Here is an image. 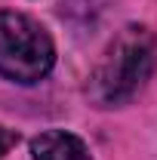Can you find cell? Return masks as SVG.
Wrapping results in <instances>:
<instances>
[{"label":"cell","mask_w":157,"mask_h":160,"mask_svg":"<svg viewBox=\"0 0 157 160\" xmlns=\"http://www.w3.org/2000/svg\"><path fill=\"white\" fill-rule=\"evenodd\" d=\"M157 71V34L145 25H126L108 43L89 74L86 96L96 108H120L148 86Z\"/></svg>","instance_id":"cell-1"},{"label":"cell","mask_w":157,"mask_h":160,"mask_svg":"<svg viewBox=\"0 0 157 160\" xmlns=\"http://www.w3.org/2000/svg\"><path fill=\"white\" fill-rule=\"evenodd\" d=\"M56 68L53 34L28 12H0V77L19 86H34Z\"/></svg>","instance_id":"cell-2"},{"label":"cell","mask_w":157,"mask_h":160,"mask_svg":"<svg viewBox=\"0 0 157 160\" xmlns=\"http://www.w3.org/2000/svg\"><path fill=\"white\" fill-rule=\"evenodd\" d=\"M31 160H93L86 142L68 129H43L31 139Z\"/></svg>","instance_id":"cell-3"},{"label":"cell","mask_w":157,"mask_h":160,"mask_svg":"<svg viewBox=\"0 0 157 160\" xmlns=\"http://www.w3.org/2000/svg\"><path fill=\"white\" fill-rule=\"evenodd\" d=\"M16 142H19V139H16L9 129H3V126H0V157H3V154H6V151H9Z\"/></svg>","instance_id":"cell-4"}]
</instances>
